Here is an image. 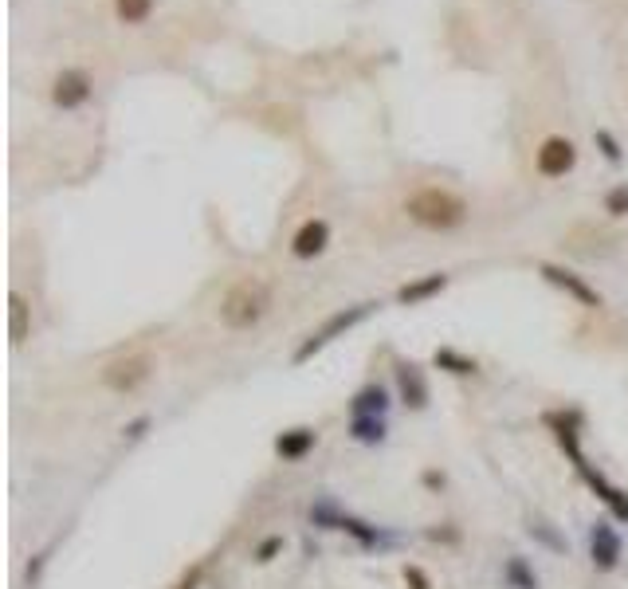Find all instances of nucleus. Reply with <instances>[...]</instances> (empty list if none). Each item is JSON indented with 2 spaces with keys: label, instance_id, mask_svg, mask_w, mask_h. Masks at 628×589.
<instances>
[{
  "label": "nucleus",
  "instance_id": "obj_4",
  "mask_svg": "<svg viewBox=\"0 0 628 589\" xmlns=\"http://www.w3.org/2000/svg\"><path fill=\"white\" fill-rule=\"evenodd\" d=\"M377 307H381V303L366 299V303H354V307H346V311H334V315H326V319H322V326H314L311 334L299 342V350L291 354V362H295V366H307L314 354H322L326 346H334L338 338H346V334H350L358 322H366L369 315L377 311Z\"/></svg>",
  "mask_w": 628,
  "mask_h": 589
},
{
  "label": "nucleus",
  "instance_id": "obj_6",
  "mask_svg": "<svg viewBox=\"0 0 628 589\" xmlns=\"http://www.w3.org/2000/svg\"><path fill=\"white\" fill-rule=\"evenodd\" d=\"M621 558H625V542L617 535L613 519H597L589 527V562L597 574H613L621 570Z\"/></svg>",
  "mask_w": 628,
  "mask_h": 589
},
{
  "label": "nucleus",
  "instance_id": "obj_26",
  "mask_svg": "<svg viewBox=\"0 0 628 589\" xmlns=\"http://www.w3.org/2000/svg\"><path fill=\"white\" fill-rule=\"evenodd\" d=\"M401 582H405V589H436L432 578L420 570L417 562H405V566H401Z\"/></svg>",
  "mask_w": 628,
  "mask_h": 589
},
{
  "label": "nucleus",
  "instance_id": "obj_21",
  "mask_svg": "<svg viewBox=\"0 0 628 589\" xmlns=\"http://www.w3.org/2000/svg\"><path fill=\"white\" fill-rule=\"evenodd\" d=\"M338 519H342V507L330 495H318L311 503V527H318V531H338Z\"/></svg>",
  "mask_w": 628,
  "mask_h": 589
},
{
  "label": "nucleus",
  "instance_id": "obj_11",
  "mask_svg": "<svg viewBox=\"0 0 628 589\" xmlns=\"http://www.w3.org/2000/svg\"><path fill=\"white\" fill-rule=\"evenodd\" d=\"M338 531L354 538L362 550H385V546H393V542H397V535H393L389 527H377V523L358 519V515H350V511H342V519H338Z\"/></svg>",
  "mask_w": 628,
  "mask_h": 589
},
{
  "label": "nucleus",
  "instance_id": "obj_2",
  "mask_svg": "<svg viewBox=\"0 0 628 589\" xmlns=\"http://www.w3.org/2000/svg\"><path fill=\"white\" fill-rule=\"evenodd\" d=\"M267 311H271V287L263 279H256V275L236 279L220 295V307H216V315H220V322L228 330H252L256 322L267 319Z\"/></svg>",
  "mask_w": 628,
  "mask_h": 589
},
{
  "label": "nucleus",
  "instance_id": "obj_8",
  "mask_svg": "<svg viewBox=\"0 0 628 589\" xmlns=\"http://www.w3.org/2000/svg\"><path fill=\"white\" fill-rule=\"evenodd\" d=\"M393 381H397V401L405 405V409H413V413H424L428 405H432V385H428V374L420 370L417 362H397V370H393Z\"/></svg>",
  "mask_w": 628,
  "mask_h": 589
},
{
  "label": "nucleus",
  "instance_id": "obj_24",
  "mask_svg": "<svg viewBox=\"0 0 628 589\" xmlns=\"http://www.w3.org/2000/svg\"><path fill=\"white\" fill-rule=\"evenodd\" d=\"M605 213L609 216H628V181L613 185V189L605 193Z\"/></svg>",
  "mask_w": 628,
  "mask_h": 589
},
{
  "label": "nucleus",
  "instance_id": "obj_12",
  "mask_svg": "<svg viewBox=\"0 0 628 589\" xmlns=\"http://www.w3.org/2000/svg\"><path fill=\"white\" fill-rule=\"evenodd\" d=\"M314 444H318V429H311V425H295V429H283L279 436H275V456H279L283 464H299V460L311 456Z\"/></svg>",
  "mask_w": 628,
  "mask_h": 589
},
{
  "label": "nucleus",
  "instance_id": "obj_15",
  "mask_svg": "<svg viewBox=\"0 0 628 589\" xmlns=\"http://www.w3.org/2000/svg\"><path fill=\"white\" fill-rule=\"evenodd\" d=\"M389 405H393L389 389L377 385V381H369V385H362L350 397V417H389Z\"/></svg>",
  "mask_w": 628,
  "mask_h": 589
},
{
  "label": "nucleus",
  "instance_id": "obj_13",
  "mask_svg": "<svg viewBox=\"0 0 628 589\" xmlns=\"http://www.w3.org/2000/svg\"><path fill=\"white\" fill-rule=\"evenodd\" d=\"M326 244H330V224H326L322 216H311V220L291 236V252H295V260H314V256H322Z\"/></svg>",
  "mask_w": 628,
  "mask_h": 589
},
{
  "label": "nucleus",
  "instance_id": "obj_9",
  "mask_svg": "<svg viewBox=\"0 0 628 589\" xmlns=\"http://www.w3.org/2000/svg\"><path fill=\"white\" fill-rule=\"evenodd\" d=\"M534 165H538L542 177H566L577 165V146L570 138H558V134H554V138H546V142L538 146Z\"/></svg>",
  "mask_w": 628,
  "mask_h": 589
},
{
  "label": "nucleus",
  "instance_id": "obj_19",
  "mask_svg": "<svg viewBox=\"0 0 628 589\" xmlns=\"http://www.w3.org/2000/svg\"><path fill=\"white\" fill-rule=\"evenodd\" d=\"M432 366H436V370H444V374H452V377H475L479 374V362H475L471 354H460L456 346H440V350L432 354Z\"/></svg>",
  "mask_w": 628,
  "mask_h": 589
},
{
  "label": "nucleus",
  "instance_id": "obj_18",
  "mask_svg": "<svg viewBox=\"0 0 628 589\" xmlns=\"http://www.w3.org/2000/svg\"><path fill=\"white\" fill-rule=\"evenodd\" d=\"M350 440L354 444H366V448H377L389 440V417H350Z\"/></svg>",
  "mask_w": 628,
  "mask_h": 589
},
{
  "label": "nucleus",
  "instance_id": "obj_28",
  "mask_svg": "<svg viewBox=\"0 0 628 589\" xmlns=\"http://www.w3.org/2000/svg\"><path fill=\"white\" fill-rule=\"evenodd\" d=\"M448 527V523H444ZM444 527H432V531H424V535L432 538V542H456L460 538V531H444Z\"/></svg>",
  "mask_w": 628,
  "mask_h": 589
},
{
  "label": "nucleus",
  "instance_id": "obj_17",
  "mask_svg": "<svg viewBox=\"0 0 628 589\" xmlns=\"http://www.w3.org/2000/svg\"><path fill=\"white\" fill-rule=\"evenodd\" d=\"M28 334H32V307L20 291H12L8 295V338H12V346H24Z\"/></svg>",
  "mask_w": 628,
  "mask_h": 589
},
{
  "label": "nucleus",
  "instance_id": "obj_7",
  "mask_svg": "<svg viewBox=\"0 0 628 589\" xmlns=\"http://www.w3.org/2000/svg\"><path fill=\"white\" fill-rule=\"evenodd\" d=\"M538 275L550 283V287H558V291H566L574 303H581V307H589V311H597L605 299H601V291L585 279V275H577V271H570L566 264H550V260H542L538 264Z\"/></svg>",
  "mask_w": 628,
  "mask_h": 589
},
{
  "label": "nucleus",
  "instance_id": "obj_27",
  "mask_svg": "<svg viewBox=\"0 0 628 589\" xmlns=\"http://www.w3.org/2000/svg\"><path fill=\"white\" fill-rule=\"evenodd\" d=\"M150 425H154V417H150V413H142V417H134L130 425H122V440H142V436L150 432Z\"/></svg>",
  "mask_w": 628,
  "mask_h": 589
},
{
  "label": "nucleus",
  "instance_id": "obj_10",
  "mask_svg": "<svg viewBox=\"0 0 628 589\" xmlns=\"http://www.w3.org/2000/svg\"><path fill=\"white\" fill-rule=\"evenodd\" d=\"M91 75L87 71H79V67H71V71H63L59 79H55L52 87V103L59 110H79L87 99H91Z\"/></svg>",
  "mask_w": 628,
  "mask_h": 589
},
{
  "label": "nucleus",
  "instance_id": "obj_1",
  "mask_svg": "<svg viewBox=\"0 0 628 589\" xmlns=\"http://www.w3.org/2000/svg\"><path fill=\"white\" fill-rule=\"evenodd\" d=\"M546 425L554 429V440H558V448L574 460V472L585 480V487L609 507V515L617 519V523H628V491L621 487H613V483L605 480L589 460H585V452H581V432H577V417H562V413H550L546 417Z\"/></svg>",
  "mask_w": 628,
  "mask_h": 589
},
{
  "label": "nucleus",
  "instance_id": "obj_22",
  "mask_svg": "<svg viewBox=\"0 0 628 589\" xmlns=\"http://www.w3.org/2000/svg\"><path fill=\"white\" fill-rule=\"evenodd\" d=\"M114 12L122 24H142L154 12V0H114Z\"/></svg>",
  "mask_w": 628,
  "mask_h": 589
},
{
  "label": "nucleus",
  "instance_id": "obj_29",
  "mask_svg": "<svg viewBox=\"0 0 628 589\" xmlns=\"http://www.w3.org/2000/svg\"><path fill=\"white\" fill-rule=\"evenodd\" d=\"M197 582H201V566H197V570H193V574H189V578L181 582V589H193V586H197Z\"/></svg>",
  "mask_w": 628,
  "mask_h": 589
},
{
  "label": "nucleus",
  "instance_id": "obj_3",
  "mask_svg": "<svg viewBox=\"0 0 628 589\" xmlns=\"http://www.w3.org/2000/svg\"><path fill=\"white\" fill-rule=\"evenodd\" d=\"M405 213L413 224L428 228V232H452L468 220V201L448 193V189H420L405 201Z\"/></svg>",
  "mask_w": 628,
  "mask_h": 589
},
{
  "label": "nucleus",
  "instance_id": "obj_23",
  "mask_svg": "<svg viewBox=\"0 0 628 589\" xmlns=\"http://www.w3.org/2000/svg\"><path fill=\"white\" fill-rule=\"evenodd\" d=\"M283 546H287V538H283V535H267V538L260 542V546L252 550V562H260V566H267V562H275V558L283 554Z\"/></svg>",
  "mask_w": 628,
  "mask_h": 589
},
{
  "label": "nucleus",
  "instance_id": "obj_14",
  "mask_svg": "<svg viewBox=\"0 0 628 589\" xmlns=\"http://www.w3.org/2000/svg\"><path fill=\"white\" fill-rule=\"evenodd\" d=\"M444 287H448V271H428V275H420V279L405 283V287L397 291V303H401V307H420V303L436 299Z\"/></svg>",
  "mask_w": 628,
  "mask_h": 589
},
{
  "label": "nucleus",
  "instance_id": "obj_20",
  "mask_svg": "<svg viewBox=\"0 0 628 589\" xmlns=\"http://www.w3.org/2000/svg\"><path fill=\"white\" fill-rule=\"evenodd\" d=\"M526 535L534 538V542H542L546 550H554V554H570V542H566V535H562L550 519H542V515H534V519H530Z\"/></svg>",
  "mask_w": 628,
  "mask_h": 589
},
{
  "label": "nucleus",
  "instance_id": "obj_25",
  "mask_svg": "<svg viewBox=\"0 0 628 589\" xmlns=\"http://www.w3.org/2000/svg\"><path fill=\"white\" fill-rule=\"evenodd\" d=\"M593 142L601 146L605 161H613V165H621V161H625V154H621V142H617V138H613L609 130H597V134H593Z\"/></svg>",
  "mask_w": 628,
  "mask_h": 589
},
{
  "label": "nucleus",
  "instance_id": "obj_16",
  "mask_svg": "<svg viewBox=\"0 0 628 589\" xmlns=\"http://www.w3.org/2000/svg\"><path fill=\"white\" fill-rule=\"evenodd\" d=\"M503 586L507 589H542V578L526 554H507L503 558Z\"/></svg>",
  "mask_w": 628,
  "mask_h": 589
},
{
  "label": "nucleus",
  "instance_id": "obj_5",
  "mask_svg": "<svg viewBox=\"0 0 628 589\" xmlns=\"http://www.w3.org/2000/svg\"><path fill=\"white\" fill-rule=\"evenodd\" d=\"M157 362L154 354H126V358H114V362H106L103 366V385L110 389V393H118V397H126V393H138L150 377H154Z\"/></svg>",
  "mask_w": 628,
  "mask_h": 589
}]
</instances>
